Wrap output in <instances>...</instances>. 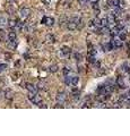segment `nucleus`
Returning a JSON list of instances; mask_svg holds the SVG:
<instances>
[{"label": "nucleus", "mask_w": 130, "mask_h": 136, "mask_svg": "<svg viewBox=\"0 0 130 136\" xmlns=\"http://www.w3.org/2000/svg\"><path fill=\"white\" fill-rule=\"evenodd\" d=\"M119 33H120V30H119L117 26H114L112 28V30H110V32H109V34L111 36H113V38H117V36L119 35Z\"/></svg>", "instance_id": "11"}, {"label": "nucleus", "mask_w": 130, "mask_h": 136, "mask_svg": "<svg viewBox=\"0 0 130 136\" xmlns=\"http://www.w3.org/2000/svg\"><path fill=\"white\" fill-rule=\"evenodd\" d=\"M110 43H111V45H112V49H120V48L123 45V42H122V40H120V39H117V38L113 39V40L110 42Z\"/></svg>", "instance_id": "2"}, {"label": "nucleus", "mask_w": 130, "mask_h": 136, "mask_svg": "<svg viewBox=\"0 0 130 136\" xmlns=\"http://www.w3.org/2000/svg\"><path fill=\"white\" fill-rule=\"evenodd\" d=\"M67 28H68L69 31L77 30V23H76V22H74L72 19H71V21H69L68 23H67Z\"/></svg>", "instance_id": "9"}, {"label": "nucleus", "mask_w": 130, "mask_h": 136, "mask_svg": "<svg viewBox=\"0 0 130 136\" xmlns=\"http://www.w3.org/2000/svg\"><path fill=\"white\" fill-rule=\"evenodd\" d=\"M16 47H17L16 40H14V41H9V42H7V48H8V49H10V50H15Z\"/></svg>", "instance_id": "14"}, {"label": "nucleus", "mask_w": 130, "mask_h": 136, "mask_svg": "<svg viewBox=\"0 0 130 136\" xmlns=\"http://www.w3.org/2000/svg\"><path fill=\"white\" fill-rule=\"evenodd\" d=\"M3 95H5V98H6V99H8V100H12V96H14V92H12V90L8 89V90H6V91H5Z\"/></svg>", "instance_id": "13"}, {"label": "nucleus", "mask_w": 130, "mask_h": 136, "mask_svg": "<svg viewBox=\"0 0 130 136\" xmlns=\"http://www.w3.org/2000/svg\"><path fill=\"white\" fill-rule=\"evenodd\" d=\"M5 36H6V32L3 30H0V40H5Z\"/></svg>", "instance_id": "27"}, {"label": "nucleus", "mask_w": 130, "mask_h": 136, "mask_svg": "<svg viewBox=\"0 0 130 136\" xmlns=\"http://www.w3.org/2000/svg\"><path fill=\"white\" fill-rule=\"evenodd\" d=\"M87 1H88V0H78V2H79L80 5H82V6L86 5V3H87Z\"/></svg>", "instance_id": "32"}, {"label": "nucleus", "mask_w": 130, "mask_h": 136, "mask_svg": "<svg viewBox=\"0 0 130 136\" xmlns=\"http://www.w3.org/2000/svg\"><path fill=\"white\" fill-rule=\"evenodd\" d=\"M112 15L114 16L115 18H117V17H120V16H121V8L114 7V9H113V12H112Z\"/></svg>", "instance_id": "16"}, {"label": "nucleus", "mask_w": 130, "mask_h": 136, "mask_svg": "<svg viewBox=\"0 0 130 136\" xmlns=\"http://www.w3.org/2000/svg\"><path fill=\"white\" fill-rule=\"evenodd\" d=\"M101 25H102V26H107L106 18H103V19H101Z\"/></svg>", "instance_id": "28"}, {"label": "nucleus", "mask_w": 130, "mask_h": 136, "mask_svg": "<svg viewBox=\"0 0 130 136\" xmlns=\"http://www.w3.org/2000/svg\"><path fill=\"white\" fill-rule=\"evenodd\" d=\"M71 53V49L69 47H62L61 48V50H60V52L58 53L59 56L61 57H66V56H69Z\"/></svg>", "instance_id": "4"}, {"label": "nucleus", "mask_w": 130, "mask_h": 136, "mask_svg": "<svg viewBox=\"0 0 130 136\" xmlns=\"http://www.w3.org/2000/svg\"><path fill=\"white\" fill-rule=\"evenodd\" d=\"M37 90H42V91H47V84L45 83V82H40V83L37 84Z\"/></svg>", "instance_id": "15"}, {"label": "nucleus", "mask_w": 130, "mask_h": 136, "mask_svg": "<svg viewBox=\"0 0 130 136\" xmlns=\"http://www.w3.org/2000/svg\"><path fill=\"white\" fill-rule=\"evenodd\" d=\"M16 38H17V34H16L15 31H10V32L8 33L9 41H14V40H16Z\"/></svg>", "instance_id": "17"}, {"label": "nucleus", "mask_w": 130, "mask_h": 136, "mask_svg": "<svg viewBox=\"0 0 130 136\" xmlns=\"http://www.w3.org/2000/svg\"><path fill=\"white\" fill-rule=\"evenodd\" d=\"M6 68H7L6 64H0V73H1V71H3L5 69H6Z\"/></svg>", "instance_id": "29"}, {"label": "nucleus", "mask_w": 130, "mask_h": 136, "mask_svg": "<svg viewBox=\"0 0 130 136\" xmlns=\"http://www.w3.org/2000/svg\"><path fill=\"white\" fill-rule=\"evenodd\" d=\"M58 69H59V66L56 65V64H54V65H51L50 67H49V71H50V73H57Z\"/></svg>", "instance_id": "19"}, {"label": "nucleus", "mask_w": 130, "mask_h": 136, "mask_svg": "<svg viewBox=\"0 0 130 136\" xmlns=\"http://www.w3.org/2000/svg\"><path fill=\"white\" fill-rule=\"evenodd\" d=\"M75 59L77 60V61H82L83 60V54L82 53H75Z\"/></svg>", "instance_id": "21"}, {"label": "nucleus", "mask_w": 130, "mask_h": 136, "mask_svg": "<svg viewBox=\"0 0 130 136\" xmlns=\"http://www.w3.org/2000/svg\"><path fill=\"white\" fill-rule=\"evenodd\" d=\"M9 25V27H16V23H17V21H15V19H10V21L7 22Z\"/></svg>", "instance_id": "22"}, {"label": "nucleus", "mask_w": 130, "mask_h": 136, "mask_svg": "<svg viewBox=\"0 0 130 136\" xmlns=\"http://www.w3.org/2000/svg\"><path fill=\"white\" fill-rule=\"evenodd\" d=\"M56 100L58 103L60 104H63L65 103V101L67 100V94H66L65 92H60V93H58L56 96Z\"/></svg>", "instance_id": "3"}, {"label": "nucleus", "mask_w": 130, "mask_h": 136, "mask_svg": "<svg viewBox=\"0 0 130 136\" xmlns=\"http://www.w3.org/2000/svg\"><path fill=\"white\" fill-rule=\"evenodd\" d=\"M118 36H120V40L124 41V40H126V38H127V34H126V33H123V31L120 30V33H119V35H118Z\"/></svg>", "instance_id": "23"}, {"label": "nucleus", "mask_w": 130, "mask_h": 136, "mask_svg": "<svg viewBox=\"0 0 130 136\" xmlns=\"http://www.w3.org/2000/svg\"><path fill=\"white\" fill-rule=\"evenodd\" d=\"M26 89L30 93H37V87L32 83H26Z\"/></svg>", "instance_id": "8"}, {"label": "nucleus", "mask_w": 130, "mask_h": 136, "mask_svg": "<svg viewBox=\"0 0 130 136\" xmlns=\"http://www.w3.org/2000/svg\"><path fill=\"white\" fill-rule=\"evenodd\" d=\"M122 69L126 71H129V66H128L127 64H123V65H122Z\"/></svg>", "instance_id": "31"}, {"label": "nucleus", "mask_w": 130, "mask_h": 136, "mask_svg": "<svg viewBox=\"0 0 130 136\" xmlns=\"http://www.w3.org/2000/svg\"><path fill=\"white\" fill-rule=\"evenodd\" d=\"M47 41L49 42V43H54V42H56V36H54L53 34H47Z\"/></svg>", "instance_id": "18"}, {"label": "nucleus", "mask_w": 130, "mask_h": 136, "mask_svg": "<svg viewBox=\"0 0 130 136\" xmlns=\"http://www.w3.org/2000/svg\"><path fill=\"white\" fill-rule=\"evenodd\" d=\"M7 18L6 17H3V16H0V26H5L7 24Z\"/></svg>", "instance_id": "20"}, {"label": "nucleus", "mask_w": 130, "mask_h": 136, "mask_svg": "<svg viewBox=\"0 0 130 136\" xmlns=\"http://www.w3.org/2000/svg\"><path fill=\"white\" fill-rule=\"evenodd\" d=\"M28 99L31 100V102L33 104H36V106H40L42 103V98L37 93H30L28 94Z\"/></svg>", "instance_id": "1"}, {"label": "nucleus", "mask_w": 130, "mask_h": 136, "mask_svg": "<svg viewBox=\"0 0 130 136\" xmlns=\"http://www.w3.org/2000/svg\"><path fill=\"white\" fill-rule=\"evenodd\" d=\"M117 85L119 87H121V89H124L126 87V81H124V77L122 75L117 77Z\"/></svg>", "instance_id": "6"}, {"label": "nucleus", "mask_w": 130, "mask_h": 136, "mask_svg": "<svg viewBox=\"0 0 130 136\" xmlns=\"http://www.w3.org/2000/svg\"><path fill=\"white\" fill-rule=\"evenodd\" d=\"M69 73H70V69H69L68 67L63 68V74H65V76H66V75H69Z\"/></svg>", "instance_id": "30"}, {"label": "nucleus", "mask_w": 130, "mask_h": 136, "mask_svg": "<svg viewBox=\"0 0 130 136\" xmlns=\"http://www.w3.org/2000/svg\"><path fill=\"white\" fill-rule=\"evenodd\" d=\"M124 6H126V1L124 0H119V3H118L119 8H123Z\"/></svg>", "instance_id": "26"}, {"label": "nucleus", "mask_w": 130, "mask_h": 136, "mask_svg": "<svg viewBox=\"0 0 130 136\" xmlns=\"http://www.w3.org/2000/svg\"><path fill=\"white\" fill-rule=\"evenodd\" d=\"M88 1H92V2H98L100 0H88Z\"/></svg>", "instance_id": "34"}, {"label": "nucleus", "mask_w": 130, "mask_h": 136, "mask_svg": "<svg viewBox=\"0 0 130 136\" xmlns=\"http://www.w3.org/2000/svg\"><path fill=\"white\" fill-rule=\"evenodd\" d=\"M115 26L118 27L119 30H121V28H123V27L126 26V24H124V22L120 21V22H118V24H117V25H115Z\"/></svg>", "instance_id": "24"}, {"label": "nucleus", "mask_w": 130, "mask_h": 136, "mask_svg": "<svg viewBox=\"0 0 130 136\" xmlns=\"http://www.w3.org/2000/svg\"><path fill=\"white\" fill-rule=\"evenodd\" d=\"M2 95H3V93H2L1 91H0V99H1V96H2Z\"/></svg>", "instance_id": "35"}, {"label": "nucleus", "mask_w": 130, "mask_h": 136, "mask_svg": "<svg viewBox=\"0 0 130 136\" xmlns=\"http://www.w3.org/2000/svg\"><path fill=\"white\" fill-rule=\"evenodd\" d=\"M42 23L43 24H45L47 26H52L54 24V18L53 17H43L42 18Z\"/></svg>", "instance_id": "5"}, {"label": "nucleus", "mask_w": 130, "mask_h": 136, "mask_svg": "<svg viewBox=\"0 0 130 136\" xmlns=\"http://www.w3.org/2000/svg\"><path fill=\"white\" fill-rule=\"evenodd\" d=\"M112 50V45L111 43H106V44L104 45V51H111Z\"/></svg>", "instance_id": "25"}, {"label": "nucleus", "mask_w": 130, "mask_h": 136, "mask_svg": "<svg viewBox=\"0 0 130 136\" xmlns=\"http://www.w3.org/2000/svg\"><path fill=\"white\" fill-rule=\"evenodd\" d=\"M107 2H109V6L110 7H113V8H114V5H113V0H109Z\"/></svg>", "instance_id": "33"}, {"label": "nucleus", "mask_w": 130, "mask_h": 136, "mask_svg": "<svg viewBox=\"0 0 130 136\" xmlns=\"http://www.w3.org/2000/svg\"><path fill=\"white\" fill-rule=\"evenodd\" d=\"M7 1H8V2H12V1H14V0H7Z\"/></svg>", "instance_id": "36"}, {"label": "nucleus", "mask_w": 130, "mask_h": 136, "mask_svg": "<svg viewBox=\"0 0 130 136\" xmlns=\"http://www.w3.org/2000/svg\"><path fill=\"white\" fill-rule=\"evenodd\" d=\"M70 78V84L71 85H77L78 84V82H79V77L77 76V75H72V76H70L69 77Z\"/></svg>", "instance_id": "12"}, {"label": "nucleus", "mask_w": 130, "mask_h": 136, "mask_svg": "<svg viewBox=\"0 0 130 136\" xmlns=\"http://www.w3.org/2000/svg\"><path fill=\"white\" fill-rule=\"evenodd\" d=\"M31 15V9L30 8H22L21 9V17L22 18H27Z\"/></svg>", "instance_id": "7"}, {"label": "nucleus", "mask_w": 130, "mask_h": 136, "mask_svg": "<svg viewBox=\"0 0 130 136\" xmlns=\"http://www.w3.org/2000/svg\"><path fill=\"white\" fill-rule=\"evenodd\" d=\"M106 22H107V25H112V26H115V17L112 15V14H110V15H107L106 17Z\"/></svg>", "instance_id": "10"}]
</instances>
